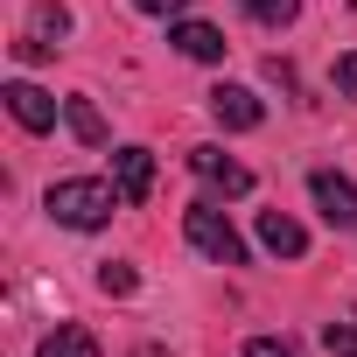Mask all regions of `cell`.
Wrapping results in <instances>:
<instances>
[{
	"instance_id": "6da1fadb",
	"label": "cell",
	"mask_w": 357,
	"mask_h": 357,
	"mask_svg": "<svg viewBox=\"0 0 357 357\" xmlns=\"http://www.w3.org/2000/svg\"><path fill=\"white\" fill-rule=\"evenodd\" d=\"M119 204H126L119 183H98V175H63V183H50V218L70 225V231H98V225H112Z\"/></svg>"
},
{
	"instance_id": "7a4b0ae2",
	"label": "cell",
	"mask_w": 357,
	"mask_h": 357,
	"mask_svg": "<svg viewBox=\"0 0 357 357\" xmlns=\"http://www.w3.org/2000/svg\"><path fill=\"white\" fill-rule=\"evenodd\" d=\"M183 238H190L204 259H218V266H245V238L231 231V218H225L218 204H190V211H183Z\"/></svg>"
},
{
	"instance_id": "3957f363",
	"label": "cell",
	"mask_w": 357,
	"mask_h": 357,
	"mask_svg": "<svg viewBox=\"0 0 357 357\" xmlns=\"http://www.w3.org/2000/svg\"><path fill=\"white\" fill-rule=\"evenodd\" d=\"M308 190H315V204H322V218H329L336 231H357V183H350V175L315 168V175H308Z\"/></svg>"
},
{
	"instance_id": "277c9868",
	"label": "cell",
	"mask_w": 357,
	"mask_h": 357,
	"mask_svg": "<svg viewBox=\"0 0 357 357\" xmlns=\"http://www.w3.org/2000/svg\"><path fill=\"white\" fill-rule=\"evenodd\" d=\"M8 112H15V126H29V133H50L56 126V98L43 91V84H29V77H8Z\"/></svg>"
},
{
	"instance_id": "5b68a950",
	"label": "cell",
	"mask_w": 357,
	"mask_h": 357,
	"mask_svg": "<svg viewBox=\"0 0 357 357\" xmlns=\"http://www.w3.org/2000/svg\"><path fill=\"white\" fill-rule=\"evenodd\" d=\"M63 36H70V8H36V15H29V36L15 43V56H22V63H43V56H56Z\"/></svg>"
},
{
	"instance_id": "8992f818",
	"label": "cell",
	"mask_w": 357,
	"mask_h": 357,
	"mask_svg": "<svg viewBox=\"0 0 357 357\" xmlns=\"http://www.w3.org/2000/svg\"><path fill=\"white\" fill-rule=\"evenodd\" d=\"M190 168L204 175L211 190H225V197H245V190H252V168H245V161H231L225 147H190Z\"/></svg>"
},
{
	"instance_id": "52a82bcc",
	"label": "cell",
	"mask_w": 357,
	"mask_h": 357,
	"mask_svg": "<svg viewBox=\"0 0 357 357\" xmlns=\"http://www.w3.org/2000/svg\"><path fill=\"white\" fill-rule=\"evenodd\" d=\"M211 119H218L225 133H252V126L266 119V105H259L245 84H218V91H211Z\"/></svg>"
},
{
	"instance_id": "ba28073f",
	"label": "cell",
	"mask_w": 357,
	"mask_h": 357,
	"mask_svg": "<svg viewBox=\"0 0 357 357\" xmlns=\"http://www.w3.org/2000/svg\"><path fill=\"white\" fill-rule=\"evenodd\" d=\"M112 183H119L126 204H147V190H154V154H147V147H112Z\"/></svg>"
},
{
	"instance_id": "9c48e42d",
	"label": "cell",
	"mask_w": 357,
	"mask_h": 357,
	"mask_svg": "<svg viewBox=\"0 0 357 357\" xmlns=\"http://www.w3.org/2000/svg\"><path fill=\"white\" fill-rule=\"evenodd\" d=\"M168 43L183 50V56H197V63H225V50H231V43H225V29H211V22H175V29H168Z\"/></svg>"
},
{
	"instance_id": "30bf717a",
	"label": "cell",
	"mask_w": 357,
	"mask_h": 357,
	"mask_svg": "<svg viewBox=\"0 0 357 357\" xmlns=\"http://www.w3.org/2000/svg\"><path fill=\"white\" fill-rule=\"evenodd\" d=\"M259 245L280 252V259H301V252H308V231H301L287 211H259Z\"/></svg>"
},
{
	"instance_id": "8fae6325",
	"label": "cell",
	"mask_w": 357,
	"mask_h": 357,
	"mask_svg": "<svg viewBox=\"0 0 357 357\" xmlns=\"http://www.w3.org/2000/svg\"><path fill=\"white\" fill-rule=\"evenodd\" d=\"M36 357H98V336H91L84 322H56V329L36 343Z\"/></svg>"
},
{
	"instance_id": "7c38bea8",
	"label": "cell",
	"mask_w": 357,
	"mask_h": 357,
	"mask_svg": "<svg viewBox=\"0 0 357 357\" xmlns=\"http://www.w3.org/2000/svg\"><path fill=\"white\" fill-rule=\"evenodd\" d=\"M63 119H70V133L84 140V147H105L112 133H105V119H98V105L91 98H63Z\"/></svg>"
},
{
	"instance_id": "4fadbf2b",
	"label": "cell",
	"mask_w": 357,
	"mask_h": 357,
	"mask_svg": "<svg viewBox=\"0 0 357 357\" xmlns=\"http://www.w3.org/2000/svg\"><path fill=\"white\" fill-rule=\"evenodd\" d=\"M238 8H245L252 22H266V29H287V22L301 15V0H238Z\"/></svg>"
},
{
	"instance_id": "5bb4252c",
	"label": "cell",
	"mask_w": 357,
	"mask_h": 357,
	"mask_svg": "<svg viewBox=\"0 0 357 357\" xmlns=\"http://www.w3.org/2000/svg\"><path fill=\"white\" fill-rule=\"evenodd\" d=\"M133 287H140V273H133L126 259H105V266H98V294H133Z\"/></svg>"
},
{
	"instance_id": "9a60e30c",
	"label": "cell",
	"mask_w": 357,
	"mask_h": 357,
	"mask_svg": "<svg viewBox=\"0 0 357 357\" xmlns=\"http://www.w3.org/2000/svg\"><path fill=\"white\" fill-rule=\"evenodd\" d=\"M322 350L329 357H357V322H322Z\"/></svg>"
},
{
	"instance_id": "2e32d148",
	"label": "cell",
	"mask_w": 357,
	"mask_h": 357,
	"mask_svg": "<svg viewBox=\"0 0 357 357\" xmlns=\"http://www.w3.org/2000/svg\"><path fill=\"white\" fill-rule=\"evenodd\" d=\"M245 357H308V350H301L294 336H252V343H245Z\"/></svg>"
},
{
	"instance_id": "e0dca14e",
	"label": "cell",
	"mask_w": 357,
	"mask_h": 357,
	"mask_svg": "<svg viewBox=\"0 0 357 357\" xmlns=\"http://www.w3.org/2000/svg\"><path fill=\"white\" fill-rule=\"evenodd\" d=\"M336 91H343V98H357V50H343V56H336Z\"/></svg>"
},
{
	"instance_id": "ac0fdd59",
	"label": "cell",
	"mask_w": 357,
	"mask_h": 357,
	"mask_svg": "<svg viewBox=\"0 0 357 357\" xmlns=\"http://www.w3.org/2000/svg\"><path fill=\"white\" fill-rule=\"evenodd\" d=\"M133 8H140V15H183L190 0H133Z\"/></svg>"
}]
</instances>
